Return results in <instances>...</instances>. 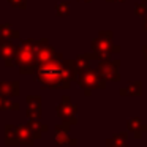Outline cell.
<instances>
[{"label": "cell", "instance_id": "1", "mask_svg": "<svg viewBox=\"0 0 147 147\" xmlns=\"http://www.w3.org/2000/svg\"><path fill=\"white\" fill-rule=\"evenodd\" d=\"M36 134L33 131V128L27 127H7V139L5 144L7 146H32L33 139H36Z\"/></svg>", "mask_w": 147, "mask_h": 147}, {"label": "cell", "instance_id": "2", "mask_svg": "<svg viewBox=\"0 0 147 147\" xmlns=\"http://www.w3.org/2000/svg\"><path fill=\"white\" fill-rule=\"evenodd\" d=\"M38 78L45 84L54 86V84H57L62 78V68L57 67V65H45L43 68H40Z\"/></svg>", "mask_w": 147, "mask_h": 147}, {"label": "cell", "instance_id": "3", "mask_svg": "<svg viewBox=\"0 0 147 147\" xmlns=\"http://www.w3.org/2000/svg\"><path fill=\"white\" fill-rule=\"evenodd\" d=\"M125 138H127V134H125V133L115 134L114 138H111V139L106 142V146H108V147H127V144H125Z\"/></svg>", "mask_w": 147, "mask_h": 147}, {"label": "cell", "instance_id": "4", "mask_svg": "<svg viewBox=\"0 0 147 147\" xmlns=\"http://www.w3.org/2000/svg\"><path fill=\"white\" fill-rule=\"evenodd\" d=\"M55 142L57 144H67V146H76V141H71V139H68V134L67 133H63V131H60L57 128V139H55Z\"/></svg>", "mask_w": 147, "mask_h": 147}]
</instances>
